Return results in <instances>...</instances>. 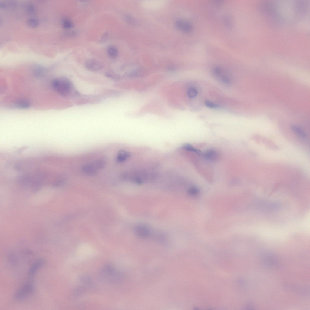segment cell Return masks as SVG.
<instances>
[{
    "mask_svg": "<svg viewBox=\"0 0 310 310\" xmlns=\"http://www.w3.org/2000/svg\"><path fill=\"white\" fill-rule=\"evenodd\" d=\"M50 86L54 92L63 98H74L79 95L71 82L64 77L54 78L51 81Z\"/></svg>",
    "mask_w": 310,
    "mask_h": 310,
    "instance_id": "1",
    "label": "cell"
},
{
    "mask_svg": "<svg viewBox=\"0 0 310 310\" xmlns=\"http://www.w3.org/2000/svg\"><path fill=\"white\" fill-rule=\"evenodd\" d=\"M98 275L101 280L111 283L119 282L122 277V273L109 264L104 265L98 272Z\"/></svg>",
    "mask_w": 310,
    "mask_h": 310,
    "instance_id": "2",
    "label": "cell"
},
{
    "mask_svg": "<svg viewBox=\"0 0 310 310\" xmlns=\"http://www.w3.org/2000/svg\"><path fill=\"white\" fill-rule=\"evenodd\" d=\"M213 73L214 76L223 84L229 85L231 83V78L227 71L220 66L215 67Z\"/></svg>",
    "mask_w": 310,
    "mask_h": 310,
    "instance_id": "3",
    "label": "cell"
},
{
    "mask_svg": "<svg viewBox=\"0 0 310 310\" xmlns=\"http://www.w3.org/2000/svg\"><path fill=\"white\" fill-rule=\"evenodd\" d=\"M34 290V287L33 284L30 282H26L17 291L15 297L17 300L23 299L31 294Z\"/></svg>",
    "mask_w": 310,
    "mask_h": 310,
    "instance_id": "4",
    "label": "cell"
},
{
    "mask_svg": "<svg viewBox=\"0 0 310 310\" xmlns=\"http://www.w3.org/2000/svg\"><path fill=\"white\" fill-rule=\"evenodd\" d=\"M31 106L29 101L25 98H19L16 99L11 106L12 108L18 109H26Z\"/></svg>",
    "mask_w": 310,
    "mask_h": 310,
    "instance_id": "5",
    "label": "cell"
},
{
    "mask_svg": "<svg viewBox=\"0 0 310 310\" xmlns=\"http://www.w3.org/2000/svg\"><path fill=\"white\" fill-rule=\"evenodd\" d=\"M136 234L139 237L143 238L148 237L150 235V231L148 228L143 225H138L134 228Z\"/></svg>",
    "mask_w": 310,
    "mask_h": 310,
    "instance_id": "6",
    "label": "cell"
},
{
    "mask_svg": "<svg viewBox=\"0 0 310 310\" xmlns=\"http://www.w3.org/2000/svg\"><path fill=\"white\" fill-rule=\"evenodd\" d=\"M85 65L88 70L93 71H98L102 67L100 62L94 59H88L86 62Z\"/></svg>",
    "mask_w": 310,
    "mask_h": 310,
    "instance_id": "7",
    "label": "cell"
},
{
    "mask_svg": "<svg viewBox=\"0 0 310 310\" xmlns=\"http://www.w3.org/2000/svg\"><path fill=\"white\" fill-rule=\"evenodd\" d=\"M81 170L84 174L89 176H95L97 173V170L92 163L84 165L81 167Z\"/></svg>",
    "mask_w": 310,
    "mask_h": 310,
    "instance_id": "8",
    "label": "cell"
},
{
    "mask_svg": "<svg viewBox=\"0 0 310 310\" xmlns=\"http://www.w3.org/2000/svg\"><path fill=\"white\" fill-rule=\"evenodd\" d=\"M177 27L180 30L186 32H191L193 30V26L189 22L183 20H179L176 22Z\"/></svg>",
    "mask_w": 310,
    "mask_h": 310,
    "instance_id": "9",
    "label": "cell"
},
{
    "mask_svg": "<svg viewBox=\"0 0 310 310\" xmlns=\"http://www.w3.org/2000/svg\"><path fill=\"white\" fill-rule=\"evenodd\" d=\"M219 153L216 150L213 149H209L202 154L201 156L205 160L211 161H214L219 157Z\"/></svg>",
    "mask_w": 310,
    "mask_h": 310,
    "instance_id": "10",
    "label": "cell"
},
{
    "mask_svg": "<svg viewBox=\"0 0 310 310\" xmlns=\"http://www.w3.org/2000/svg\"><path fill=\"white\" fill-rule=\"evenodd\" d=\"M44 260L41 259L36 260L32 265L29 271L28 276L32 277L35 274L37 271L43 265Z\"/></svg>",
    "mask_w": 310,
    "mask_h": 310,
    "instance_id": "11",
    "label": "cell"
},
{
    "mask_svg": "<svg viewBox=\"0 0 310 310\" xmlns=\"http://www.w3.org/2000/svg\"><path fill=\"white\" fill-rule=\"evenodd\" d=\"M131 156V153L124 150H120L116 156V161L119 163H123L129 158Z\"/></svg>",
    "mask_w": 310,
    "mask_h": 310,
    "instance_id": "12",
    "label": "cell"
},
{
    "mask_svg": "<svg viewBox=\"0 0 310 310\" xmlns=\"http://www.w3.org/2000/svg\"><path fill=\"white\" fill-rule=\"evenodd\" d=\"M92 163L98 170L104 168L107 164V161L105 158H101L96 160Z\"/></svg>",
    "mask_w": 310,
    "mask_h": 310,
    "instance_id": "13",
    "label": "cell"
},
{
    "mask_svg": "<svg viewBox=\"0 0 310 310\" xmlns=\"http://www.w3.org/2000/svg\"><path fill=\"white\" fill-rule=\"evenodd\" d=\"M291 129L293 132L301 138L305 140L307 138L305 133L299 127L296 125H292Z\"/></svg>",
    "mask_w": 310,
    "mask_h": 310,
    "instance_id": "14",
    "label": "cell"
},
{
    "mask_svg": "<svg viewBox=\"0 0 310 310\" xmlns=\"http://www.w3.org/2000/svg\"><path fill=\"white\" fill-rule=\"evenodd\" d=\"M182 148L186 151L194 153L198 155L201 156L202 153L200 150L195 148L189 144H185L183 146Z\"/></svg>",
    "mask_w": 310,
    "mask_h": 310,
    "instance_id": "15",
    "label": "cell"
},
{
    "mask_svg": "<svg viewBox=\"0 0 310 310\" xmlns=\"http://www.w3.org/2000/svg\"><path fill=\"white\" fill-rule=\"evenodd\" d=\"M107 52L109 57L113 59L116 58L118 54L117 49L113 46H110L108 47Z\"/></svg>",
    "mask_w": 310,
    "mask_h": 310,
    "instance_id": "16",
    "label": "cell"
},
{
    "mask_svg": "<svg viewBox=\"0 0 310 310\" xmlns=\"http://www.w3.org/2000/svg\"><path fill=\"white\" fill-rule=\"evenodd\" d=\"M79 280L81 283L87 285H90L92 283V280L91 278L86 275L80 276L79 278Z\"/></svg>",
    "mask_w": 310,
    "mask_h": 310,
    "instance_id": "17",
    "label": "cell"
},
{
    "mask_svg": "<svg viewBox=\"0 0 310 310\" xmlns=\"http://www.w3.org/2000/svg\"><path fill=\"white\" fill-rule=\"evenodd\" d=\"M198 94V90L196 88L193 87H190L187 91L188 96L191 98H193L196 97Z\"/></svg>",
    "mask_w": 310,
    "mask_h": 310,
    "instance_id": "18",
    "label": "cell"
},
{
    "mask_svg": "<svg viewBox=\"0 0 310 310\" xmlns=\"http://www.w3.org/2000/svg\"><path fill=\"white\" fill-rule=\"evenodd\" d=\"M105 76L107 77L114 81H119L120 79V76L114 73L111 72H107L105 74Z\"/></svg>",
    "mask_w": 310,
    "mask_h": 310,
    "instance_id": "19",
    "label": "cell"
},
{
    "mask_svg": "<svg viewBox=\"0 0 310 310\" xmlns=\"http://www.w3.org/2000/svg\"><path fill=\"white\" fill-rule=\"evenodd\" d=\"M63 26L65 28H70L73 27V23L71 21L68 19L65 18L63 21Z\"/></svg>",
    "mask_w": 310,
    "mask_h": 310,
    "instance_id": "20",
    "label": "cell"
},
{
    "mask_svg": "<svg viewBox=\"0 0 310 310\" xmlns=\"http://www.w3.org/2000/svg\"><path fill=\"white\" fill-rule=\"evenodd\" d=\"M205 104L207 107L211 109H216L218 107V105H216L214 103L209 101H206L205 102Z\"/></svg>",
    "mask_w": 310,
    "mask_h": 310,
    "instance_id": "21",
    "label": "cell"
},
{
    "mask_svg": "<svg viewBox=\"0 0 310 310\" xmlns=\"http://www.w3.org/2000/svg\"><path fill=\"white\" fill-rule=\"evenodd\" d=\"M198 192V189L195 187H192L188 190V193L191 195H196Z\"/></svg>",
    "mask_w": 310,
    "mask_h": 310,
    "instance_id": "22",
    "label": "cell"
},
{
    "mask_svg": "<svg viewBox=\"0 0 310 310\" xmlns=\"http://www.w3.org/2000/svg\"><path fill=\"white\" fill-rule=\"evenodd\" d=\"M28 25L32 27H35L38 24V21L36 19L34 18H31L28 20Z\"/></svg>",
    "mask_w": 310,
    "mask_h": 310,
    "instance_id": "23",
    "label": "cell"
}]
</instances>
